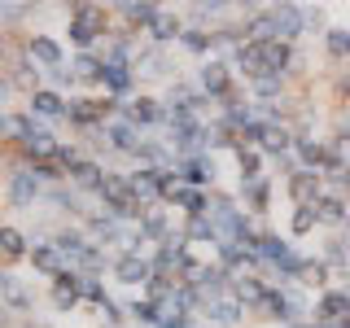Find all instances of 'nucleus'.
I'll return each mask as SVG.
<instances>
[{"label":"nucleus","mask_w":350,"mask_h":328,"mask_svg":"<svg viewBox=\"0 0 350 328\" xmlns=\"http://www.w3.org/2000/svg\"><path fill=\"white\" fill-rule=\"evenodd\" d=\"M262 149H237V167H241V184H254L262 180Z\"/></svg>","instance_id":"b1692460"},{"label":"nucleus","mask_w":350,"mask_h":328,"mask_svg":"<svg viewBox=\"0 0 350 328\" xmlns=\"http://www.w3.org/2000/svg\"><path fill=\"white\" fill-rule=\"evenodd\" d=\"M153 276H158V271H153V258H145V254H118L114 258V280L118 284H140V289H145Z\"/></svg>","instance_id":"0eeeda50"},{"label":"nucleus","mask_w":350,"mask_h":328,"mask_svg":"<svg viewBox=\"0 0 350 328\" xmlns=\"http://www.w3.org/2000/svg\"><path fill=\"white\" fill-rule=\"evenodd\" d=\"M31 267H36V276H49V280L70 276V258L57 249V241H36L31 245Z\"/></svg>","instance_id":"39448f33"},{"label":"nucleus","mask_w":350,"mask_h":328,"mask_svg":"<svg viewBox=\"0 0 350 328\" xmlns=\"http://www.w3.org/2000/svg\"><path fill=\"white\" fill-rule=\"evenodd\" d=\"M315 215H320V228H346L350 223V202L324 193L320 202H315Z\"/></svg>","instance_id":"dca6fc26"},{"label":"nucleus","mask_w":350,"mask_h":328,"mask_svg":"<svg viewBox=\"0 0 350 328\" xmlns=\"http://www.w3.org/2000/svg\"><path fill=\"white\" fill-rule=\"evenodd\" d=\"M271 189H276V184H271L267 175H262V180H254V184H241V197H245V210L262 219V215L271 210Z\"/></svg>","instance_id":"2eb2a0df"},{"label":"nucleus","mask_w":350,"mask_h":328,"mask_svg":"<svg viewBox=\"0 0 350 328\" xmlns=\"http://www.w3.org/2000/svg\"><path fill=\"white\" fill-rule=\"evenodd\" d=\"M136 74H140V79H171V57H167V49H158V44H140ZM171 83H175V79H171Z\"/></svg>","instance_id":"9b49d317"},{"label":"nucleus","mask_w":350,"mask_h":328,"mask_svg":"<svg viewBox=\"0 0 350 328\" xmlns=\"http://www.w3.org/2000/svg\"><path fill=\"white\" fill-rule=\"evenodd\" d=\"M206 202H211V193H206V189H193V184H184V189L175 193L171 206H180L189 219H197V215H206Z\"/></svg>","instance_id":"5701e85b"},{"label":"nucleus","mask_w":350,"mask_h":328,"mask_svg":"<svg viewBox=\"0 0 350 328\" xmlns=\"http://www.w3.org/2000/svg\"><path fill=\"white\" fill-rule=\"evenodd\" d=\"M79 302H83V289H79V271H70V276L53 280V306H57V311H75Z\"/></svg>","instance_id":"f3484780"},{"label":"nucleus","mask_w":350,"mask_h":328,"mask_svg":"<svg viewBox=\"0 0 350 328\" xmlns=\"http://www.w3.org/2000/svg\"><path fill=\"white\" fill-rule=\"evenodd\" d=\"M105 70H101V87L105 96H114V101H123L131 92V83H136V62L131 57H101Z\"/></svg>","instance_id":"20e7f679"},{"label":"nucleus","mask_w":350,"mask_h":328,"mask_svg":"<svg viewBox=\"0 0 350 328\" xmlns=\"http://www.w3.org/2000/svg\"><path fill=\"white\" fill-rule=\"evenodd\" d=\"M40 328H49V324H40Z\"/></svg>","instance_id":"7c9ffc66"},{"label":"nucleus","mask_w":350,"mask_h":328,"mask_svg":"<svg viewBox=\"0 0 350 328\" xmlns=\"http://www.w3.org/2000/svg\"><path fill=\"white\" fill-rule=\"evenodd\" d=\"M0 298H5V306H9L14 315H27L31 302H36V298H31V289L14 276V271H5V276H0Z\"/></svg>","instance_id":"4468645a"},{"label":"nucleus","mask_w":350,"mask_h":328,"mask_svg":"<svg viewBox=\"0 0 350 328\" xmlns=\"http://www.w3.org/2000/svg\"><path fill=\"white\" fill-rule=\"evenodd\" d=\"M5 193H9V206L14 210H31V206H40L44 202V193H49V184L40 180L36 171L22 162V167L9 171V184H5Z\"/></svg>","instance_id":"f03ea898"},{"label":"nucleus","mask_w":350,"mask_h":328,"mask_svg":"<svg viewBox=\"0 0 350 328\" xmlns=\"http://www.w3.org/2000/svg\"><path fill=\"white\" fill-rule=\"evenodd\" d=\"M337 96H342V101H350V62H346L342 79H337Z\"/></svg>","instance_id":"c85d7f7f"},{"label":"nucleus","mask_w":350,"mask_h":328,"mask_svg":"<svg viewBox=\"0 0 350 328\" xmlns=\"http://www.w3.org/2000/svg\"><path fill=\"white\" fill-rule=\"evenodd\" d=\"M324 57L337 62V66L350 62V31H346V27H328V31H324Z\"/></svg>","instance_id":"6ab92c4d"},{"label":"nucleus","mask_w":350,"mask_h":328,"mask_svg":"<svg viewBox=\"0 0 350 328\" xmlns=\"http://www.w3.org/2000/svg\"><path fill=\"white\" fill-rule=\"evenodd\" d=\"M127 311H131V320L145 324V328H158V324H162V306H158V302H149V298H136V302L127 306Z\"/></svg>","instance_id":"a878e982"},{"label":"nucleus","mask_w":350,"mask_h":328,"mask_svg":"<svg viewBox=\"0 0 350 328\" xmlns=\"http://www.w3.org/2000/svg\"><path fill=\"white\" fill-rule=\"evenodd\" d=\"M202 320L215 324V328H237L241 320H245V306H241L232 293H224V298H215V302L202 311Z\"/></svg>","instance_id":"ddd939ff"},{"label":"nucleus","mask_w":350,"mask_h":328,"mask_svg":"<svg viewBox=\"0 0 350 328\" xmlns=\"http://www.w3.org/2000/svg\"><path fill=\"white\" fill-rule=\"evenodd\" d=\"M0 249H5V267H14L18 258H31L27 232H18V228H5V232H0Z\"/></svg>","instance_id":"4be33fe9"},{"label":"nucleus","mask_w":350,"mask_h":328,"mask_svg":"<svg viewBox=\"0 0 350 328\" xmlns=\"http://www.w3.org/2000/svg\"><path fill=\"white\" fill-rule=\"evenodd\" d=\"M70 70H75V79H79V83H101L105 62H101V53H75Z\"/></svg>","instance_id":"aec40b11"},{"label":"nucleus","mask_w":350,"mask_h":328,"mask_svg":"<svg viewBox=\"0 0 350 328\" xmlns=\"http://www.w3.org/2000/svg\"><path fill=\"white\" fill-rule=\"evenodd\" d=\"M27 114L40 118V123H62L66 118V96L53 92V87H40L36 96H27Z\"/></svg>","instance_id":"9d476101"},{"label":"nucleus","mask_w":350,"mask_h":328,"mask_svg":"<svg viewBox=\"0 0 350 328\" xmlns=\"http://www.w3.org/2000/svg\"><path fill=\"white\" fill-rule=\"evenodd\" d=\"M315 228H320V215H315V206H293V215H289V232H293V236H311Z\"/></svg>","instance_id":"393cba45"},{"label":"nucleus","mask_w":350,"mask_h":328,"mask_svg":"<svg viewBox=\"0 0 350 328\" xmlns=\"http://www.w3.org/2000/svg\"><path fill=\"white\" fill-rule=\"evenodd\" d=\"M289 328H320V324H315V320H302V324H289Z\"/></svg>","instance_id":"c756f323"},{"label":"nucleus","mask_w":350,"mask_h":328,"mask_svg":"<svg viewBox=\"0 0 350 328\" xmlns=\"http://www.w3.org/2000/svg\"><path fill=\"white\" fill-rule=\"evenodd\" d=\"M184 31H189V18H180L175 9H162L158 22L149 27V44H158V49H171V44L184 40Z\"/></svg>","instance_id":"1a4fd4ad"},{"label":"nucleus","mask_w":350,"mask_h":328,"mask_svg":"<svg viewBox=\"0 0 350 328\" xmlns=\"http://www.w3.org/2000/svg\"><path fill=\"white\" fill-rule=\"evenodd\" d=\"M271 9V22H276V36L284 44H293L306 31V14H302V5H267Z\"/></svg>","instance_id":"f8f14e48"},{"label":"nucleus","mask_w":350,"mask_h":328,"mask_svg":"<svg viewBox=\"0 0 350 328\" xmlns=\"http://www.w3.org/2000/svg\"><path fill=\"white\" fill-rule=\"evenodd\" d=\"M109 14L114 9L105 5H92V0H79V5H70V27H66V36L79 53H96L101 44L114 36V27H109Z\"/></svg>","instance_id":"f257e3e1"},{"label":"nucleus","mask_w":350,"mask_h":328,"mask_svg":"<svg viewBox=\"0 0 350 328\" xmlns=\"http://www.w3.org/2000/svg\"><path fill=\"white\" fill-rule=\"evenodd\" d=\"M180 49H184V53H193V57H202V62H211V53L219 49V44H215V31H206V27H189V31H184V40H180Z\"/></svg>","instance_id":"a211bd4d"},{"label":"nucleus","mask_w":350,"mask_h":328,"mask_svg":"<svg viewBox=\"0 0 350 328\" xmlns=\"http://www.w3.org/2000/svg\"><path fill=\"white\" fill-rule=\"evenodd\" d=\"M328 276H333V267L324 258H311L306 262V276H302V289H328Z\"/></svg>","instance_id":"bb28decb"},{"label":"nucleus","mask_w":350,"mask_h":328,"mask_svg":"<svg viewBox=\"0 0 350 328\" xmlns=\"http://www.w3.org/2000/svg\"><path fill=\"white\" fill-rule=\"evenodd\" d=\"M140 232H145V241H158V245H162V241H167V236L175 232V228H171L167 210H162V206H153V210H149L145 219H140Z\"/></svg>","instance_id":"412c9836"},{"label":"nucleus","mask_w":350,"mask_h":328,"mask_svg":"<svg viewBox=\"0 0 350 328\" xmlns=\"http://www.w3.org/2000/svg\"><path fill=\"white\" fill-rule=\"evenodd\" d=\"M22 49H27V57L36 62L44 74H49V70H62V66H66V49H62L53 36H44V31L27 36V40H22Z\"/></svg>","instance_id":"423d86ee"},{"label":"nucleus","mask_w":350,"mask_h":328,"mask_svg":"<svg viewBox=\"0 0 350 328\" xmlns=\"http://www.w3.org/2000/svg\"><path fill=\"white\" fill-rule=\"evenodd\" d=\"M284 193H289L293 206H315L324 197V175L320 171H298L293 180H284Z\"/></svg>","instance_id":"6e6552de"},{"label":"nucleus","mask_w":350,"mask_h":328,"mask_svg":"<svg viewBox=\"0 0 350 328\" xmlns=\"http://www.w3.org/2000/svg\"><path fill=\"white\" fill-rule=\"evenodd\" d=\"M302 14H306V31H311V36H320L315 27H324V9L320 5H302Z\"/></svg>","instance_id":"cd10ccee"},{"label":"nucleus","mask_w":350,"mask_h":328,"mask_svg":"<svg viewBox=\"0 0 350 328\" xmlns=\"http://www.w3.org/2000/svg\"><path fill=\"white\" fill-rule=\"evenodd\" d=\"M197 87H202L206 96H215V101H224V96L237 87V70H232V62H224V57L202 62V66H197Z\"/></svg>","instance_id":"7ed1b4c3"}]
</instances>
